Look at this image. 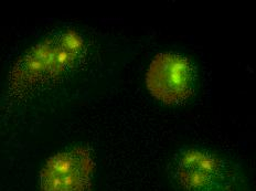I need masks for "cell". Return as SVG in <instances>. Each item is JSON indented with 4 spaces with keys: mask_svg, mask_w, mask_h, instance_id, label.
<instances>
[{
    "mask_svg": "<svg viewBox=\"0 0 256 191\" xmlns=\"http://www.w3.org/2000/svg\"><path fill=\"white\" fill-rule=\"evenodd\" d=\"M170 182L178 191H250L246 169L209 147L186 145L168 164Z\"/></svg>",
    "mask_w": 256,
    "mask_h": 191,
    "instance_id": "cell-1",
    "label": "cell"
},
{
    "mask_svg": "<svg viewBox=\"0 0 256 191\" xmlns=\"http://www.w3.org/2000/svg\"><path fill=\"white\" fill-rule=\"evenodd\" d=\"M198 66L189 56L176 51L160 52L152 60L146 72L149 94L169 106L186 104L198 86Z\"/></svg>",
    "mask_w": 256,
    "mask_h": 191,
    "instance_id": "cell-2",
    "label": "cell"
},
{
    "mask_svg": "<svg viewBox=\"0 0 256 191\" xmlns=\"http://www.w3.org/2000/svg\"><path fill=\"white\" fill-rule=\"evenodd\" d=\"M95 162L88 147L74 146L51 156L39 174L40 191H93Z\"/></svg>",
    "mask_w": 256,
    "mask_h": 191,
    "instance_id": "cell-3",
    "label": "cell"
},
{
    "mask_svg": "<svg viewBox=\"0 0 256 191\" xmlns=\"http://www.w3.org/2000/svg\"><path fill=\"white\" fill-rule=\"evenodd\" d=\"M83 46L81 36L74 32L46 41L19 63L14 78H19V83L26 78L28 81L31 78V82H38L70 70L81 59Z\"/></svg>",
    "mask_w": 256,
    "mask_h": 191,
    "instance_id": "cell-4",
    "label": "cell"
}]
</instances>
